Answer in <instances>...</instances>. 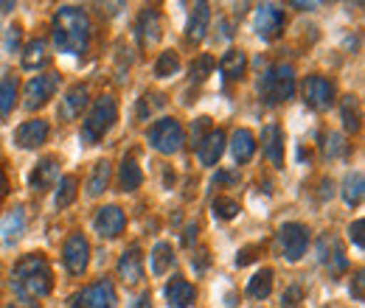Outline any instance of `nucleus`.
<instances>
[{
  "label": "nucleus",
  "instance_id": "412c9836",
  "mask_svg": "<svg viewBox=\"0 0 365 308\" xmlns=\"http://www.w3.org/2000/svg\"><path fill=\"white\" fill-rule=\"evenodd\" d=\"M262 149H264L267 160L273 163L275 169H284V132L275 124L264 127V132H262Z\"/></svg>",
  "mask_w": 365,
  "mask_h": 308
},
{
  "label": "nucleus",
  "instance_id": "49530a36",
  "mask_svg": "<svg viewBox=\"0 0 365 308\" xmlns=\"http://www.w3.org/2000/svg\"><path fill=\"white\" fill-rule=\"evenodd\" d=\"M191 241H197V224H191V227L185 230V235H182V244H185V247H191Z\"/></svg>",
  "mask_w": 365,
  "mask_h": 308
},
{
  "label": "nucleus",
  "instance_id": "79ce46f5",
  "mask_svg": "<svg viewBox=\"0 0 365 308\" xmlns=\"http://www.w3.org/2000/svg\"><path fill=\"white\" fill-rule=\"evenodd\" d=\"M208 264H211L208 250H197V253L191 255V266H194V272H197V275H202V272L208 269Z\"/></svg>",
  "mask_w": 365,
  "mask_h": 308
},
{
  "label": "nucleus",
  "instance_id": "7ed1b4c3",
  "mask_svg": "<svg viewBox=\"0 0 365 308\" xmlns=\"http://www.w3.org/2000/svg\"><path fill=\"white\" fill-rule=\"evenodd\" d=\"M115 121H118V101H115V95L96 98L88 118H85V124H82V134H79L82 143L85 146H96L104 134L115 127Z\"/></svg>",
  "mask_w": 365,
  "mask_h": 308
},
{
  "label": "nucleus",
  "instance_id": "c85d7f7f",
  "mask_svg": "<svg viewBox=\"0 0 365 308\" xmlns=\"http://www.w3.org/2000/svg\"><path fill=\"white\" fill-rule=\"evenodd\" d=\"M149 266H152V275H166L175 266V250H172V244L158 241L155 250H152V255H149Z\"/></svg>",
  "mask_w": 365,
  "mask_h": 308
},
{
  "label": "nucleus",
  "instance_id": "9b49d317",
  "mask_svg": "<svg viewBox=\"0 0 365 308\" xmlns=\"http://www.w3.org/2000/svg\"><path fill=\"white\" fill-rule=\"evenodd\" d=\"M284 26H287V14H284L281 6H275V3H262L259 6V11H256V34L262 40H267V43L275 40L284 31Z\"/></svg>",
  "mask_w": 365,
  "mask_h": 308
},
{
  "label": "nucleus",
  "instance_id": "e433bc0d",
  "mask_svg": "<svg viewBox=\"0 0 365 308\" xmlns=\"http://www.w3.org/2000/svg\"><path fill=\"white\" fill-rule=\"evenodd\" d=\"M214 68H217V59H214L211 53H200V56L194 59V65H191V82H197V85L205 82Z\"/></svg>",
  "mask_w": 365,
  "mask_h": 308
},
{
  "label": "nucleus",
  "instance_id": "cd10ccee",
  "mask_svg": "<svg viewBox=\"0 0 365 308\" xmlns=\"http://www.w3.org/2000/svg\"><path fill=\"white\" fill-rule=\"evenodd\" d=\"M363 193H365V176L363 171H351L343 182V202L349 208H360L363 205Z\"/></svg>",
  "mask_w": 365,
  "mask_h": 308
},
{
  "label": "nucleus",
  "instance_id": "6ab92c4d",
  "mask_svg": "<svg viewBox=\"0 0 365 308\" xmlns=\"http://www.w3.org/2000/svg\"><path fill=\"white\" fill-rule=\"evenodd\" d=\"M197 300V289L185 277H172L166 283V303L169 308H191Z\"/></svg>",
  "mask_w": 365,
  "mask_h": 308
},
{
  "label": "nucleus",
  "instance_id": "f704fd0d",
  "mask_svg": "<svg viewBox=\"0 0 365 308\" xmlns=\"http://www.w3.org/2000/svg\"><path fill=\"white\" fill-rule=\"evenodd\" d=\"M340 115H343V127H346L349 132H357V129H360V101H357L354 95L343 98Z\"/></svg>",
  "mask_w": 365,
  "mask_h": 308
},
{
  "label": "nucleus",
  "instance_id": "39448f33",
  "mask_svg": "<svg viewBox=\"0 0 365 308\" xmlns=\"http://www.w3.org/2000/svg\"><path fill=\"white\" fill-rule=\"evenodd\" d=\"M149 146L158 154H178L185 143V129L178 118H160L149 127Z\"/></svg>",
  "mask_w": 365,
  "mask_h": 308
},
{
  "label": "nucleus",
  "instance_id": "de8ad7c7",
  "mask_svg": "<svg viewBox=\"0 0 365 308\" xmlns=\"http://www.w3.org/2000/svg\"><path fill=\"white\" fill-rule=\"evenodd\" d=\"M133 308H152V297L149 294H140L135 303H133Z\"/></svg>",
  "mask_w": 365,
  "mask_h": 308
},
{
  "label": "nucleus",
  "instance_id": "b1692460",
  "mask_svg": "<svg viewBox=\"0 0 365 308\" xmlns=\"http://www.w3.org/2000/svg\"><path fill=\"white\" fill-rule=\"evenodd\" d=\"M230 152H233L236 163H250L256 154V134L250 129H236L230 137Z\"/></svg>",
  "mask_w": 365,
  "mask_h": 308
},
{
  "label": "nucleus",
  "instance_id": "5701e85b",
  "mask_svg": "<svg viewBox=\"0 0 365 308\" xmlns=\"http://www.w3.org/2000/svg\"><path fill=\"white\" fill-rule=\"evenodd\" d=\"M247 70V53L245 51H225L220 59V73L225 76V82H239Z\"/></svg>",
  "mask_w": 365,
  "mask_h": 308
},
{
  "label": "nucleus",
  "instance_id": "8fccbe9b",
  "mask_svg": "<svg viewBox=\"0 0 365 308\" xmlns=\"http://www.w3.org/2000/svg\"><path fill=\"white\" fill-rule=\"evenodd\" d=\"M6 188H9V185H6V176H3V171H0V199L6 196Z\"/></svg>",
  "mask_w": 365,
  "mask_h": 308
},
{
  "label": "nucleus",
  "instance_id": "3c124183",
  "mask_svg": "<svg viewBox=\"0 0 365 308\" xmlns=\"http://www.w3.org/2000/svg\"><path fill=\"white\" fill-rule=\"evenodd\" d=\"M295 9H318V3H292Z\"/></svg>",
  "mask_w": 365,
  "mask_h": 308
},
{
  "label": "nucleus",
  "instance_id": "72a5a7b5",
  "mask_svg": "<svg viewBox=\"0 0 365 308\" xmlns=\"http://www.w3.org/2000/svg\"><path fill=\"white\" fill-rule=\"evenodd\" d=\"M180 70V56L175 53V51H163L160 56H158V62H155V76L158 79H169V76H175Z\"/></svg>",
  "mask_w": 365,
  "mask_h": 308
},
{
  "label": "nucleus",
  "instance_id": "7c9ffc66",
  "mask_svg": "<svg viewBox=\"0 0 365 308\" xmlns=\"http://www.w3.org/2000/svg\"><path fill=\"white\" fill-rule=\"evenodd\" d=\"M76 196H79V179L73 174L62 176V179H59V188H56L53 205H56L59 211H65V208H71V205L76 202Z\"/></svg>",
  "mask_w": 365,
  "mask_h": 308
},
{
  "label": "nucleus",
  "instance_id": "aec40b11",
  "mask_svg": "<svg viewBox=\"0 0 365 308\" xmlns=\"http://www.w3.org/2000/svg\"><path fill=\"white\" fill-rule=\"evenodd\" d=\"M118 275H121V280H124L127 286H138V283L143 280V255H140L138 247H130V250L121 255V261H118Z\"/></svg>",
  "mask_w": 365,
  "mask_h": 308
},
{
  "label": "nucleus",
  "instance_id": "20e7f679",
  "mask_svg": "<svg viewBox=\"0 0 365 308\" xmlns=\"http://www.w3.org/2000/svg\"><path fill=\"white\" fill-rule=\"evenodd\" d=\"M259 95L264 104H284L295 95V68L287 65V62H278V65H270L262 79H259Z\"/></svg>",
  "mask_w": 365,
  "mask_h": 308
},
{
  "label": "nucleus",
  "instance_id": "c756f323",
  "mask_svg": "<svg viewBox=\"0 0 365 308\" xmlns=\"http://www.w3.org/2000/svg\"><path fill=\"white\" fill-rule=\"evenodd\" d=\"M270 292H273V269L256 272V275L250 277V283H247V297H253V300H267Z\"/></svg>",
  "mask_w": 365,
  "mask_h": 308
},
{
  "label": "nucleus",
  "instance_id": "ddd939ff",
  "mask_svg": "<svg viewBox=\"0 0 365 308\" xmlns=\"http://www.w3.org/2000/svg\"><path fill=\"white\" fill-rule=\"evenodd\" d=\"M93 227H96V233L101 238H118L124 233V227H127V213L118 205H104V208H98Z\"/></svg>",
  "mask_w": 365,
  "mask_h": 308
},
{
  "label": "nucleus",
  "instance_id": "9d476101",
  "mask_svg": "<svg viewBox=\"0 0 365 308\" xmlns=\"http://www.w3.org/2000/svg\"><path fill=\"white\" fill-rule=\"evenodd\" d=\"M318 261L326 269H329V275H343L346 269H349V258H346V250H343V244H340V238L337 235H320L318 238Z\"/></svg>",
  "mask_w": 365,
  "mask_h": 308
},
{
  "label": "nucleus",
  "instance_id": "09e8293b",
  "mask_svg": "<svg viewBox=\"0 0 365 308\" xmlns=\"http://www.w3.org/2000/svg\"><path fill=\"white\" fill-rule=\"evenodd\" d=\"M217 179H220V182H236L239 176L230 174V171H220V174H217ZM217 179H214V182H217Z\"/></svg>",
  "mask_w": 365,
  "mask_h": 308
},
{
  "label": "nucleus",
  "instance_id": "a878e982",
  "mask_svg": "<svg viewBox=\"0 0 365 308\" xmlns=\"http://www.w3.org/2000/svg\"><path fill=\"white\" fill-rule=\"evenodd\" d=\"M48 65V43L43 37L31 40V43L23 48V68L26 70H40Z\"/></svg>",
  "mask_w": 365,
  "mask_h": 308
},
{
  "label": "nucleus",
  "instance_id": "6e6552de",
  "mask_svg": "<svg viewBox=\"0 0 365 308\" xmlns=\"http://www.w3.org/2000/svg\"><path fill=\"white\" fill-rule=\"evenodd\" d=\"M59 90V73H43V76H34L29 85H26V92H23V107L26 110H40L46 107L48 101L56 95Z\"/></svg>",
  "mask_w": 365,
  "mask_h": 308
},
{
  "label": "nucleus",
  "instance_id": "4be33fe9",
  "mask_svg": "<svg viewBox=\"0 0 365 308\" xmlns=\"http://www.w3.org/2000/svg\"><path fill=\"white\" fill-rule=\"evenodd\" d=\"M208 26H211V6H208V3H194L191 17H188V26H185L188 40H191V43H200V40L205 37Z\"/></svg>",
  "mask_w": 365,
  "mask_h": 308
},
{
  "label": "nucleus",
  "instance_id": "f03ea898",
  "mask_svg": "<svg viewBox=\"0 0 365 308\" xmlns=\"http://www.w3.org/2000/svg\"><path fill=\"white\" fill-rule=\"evenodd\" d=\"M91 17L82 6H62L53 14V43L59 48V53H68V56L85 53L91 45Z\"/></svg>",
  "mask_w": 365,
  "mask_h": 308
},
{
  "label": "nucleus",
  "instance_id": "37998d69",
  "mask_svg": "<svg viewBox=\"0 0 365 308\" xmlns=\"http://www.w3.org/2000/svg\"><path fill=\"white\" fill-rule=\"evenodd\" d=\"M208 127H211V118H208V115L197 118V124L191 127V140H194V143H200V140L205 137V134H202V129H208Z\"/></svg>",
  "mask_w": 365,
  "mask_h": 308
},
{
  "label": "nucleus",
  "instance_id": "ea45409f",
  "mask_svg": "<svg viewBox=\"0 0 365 308\" xmlns=\"http://www.w3.org/2000/svg\"><path fill=\"white\" fill-rule=\"evenodd\" d=\"M351 297H354L357 303H363V300H365V275H363V269H357V272H354V277H351Z\"/></svg>",
  "mask_w": 365,
  "mask_h": 308
},
{
  "label": "nucleus",
  "instance_id": "c9c22d12",
  "mask_svg": "<svg viewBox=\"0 0 365 308\" xmlns=\"http://www.w3.org/2000/svg\"><path fill=\"white\" fill-rule=\"evenodd\" d=\"M211 213H214L220 221L236 219V216H239V202L230 199V196H217V199L211 202Z\"/></svg>",
  "mask_w": 365,
  "mask_h": 308
},
{
  "label": "nucleus",
  "instance_id": "f257e3e1",
  "mask_svg": "<svg viewBox=\"0 0 365 308\" xmlns=\"http://www.w3.org/2000/svg\"><path fill=\"white\" fill-rule=\"evenodd\" d=\"M11 289L20 303H37L51 294L53 289V272L43 253L23 255L11 269Z\"/></svg>",
  "mask_w": 365,
  "mask_h": 308
},
{
  "label": "nucleus",
  "instance_id": "58836bf2",
  "mask_svg": "<svg viewBox=\"0 0 365 308\" xmlns=\"http://www.w3.org/2000/svg\"><path fill=\"white\" fill-rule=\"evenodd\" d=\"M301 300H304V289H301V286H289V289L284 292L281 306H284V308H298V306H301Z\"/></svg>",
  "mask_w": 365,
  "mask_h": 308
},
{
  "label": "nucleus",
  "instance_id": "4c0bfd02",
  "mask_svg": "<svg viewBox=\"0 0 365 308\" xmlns=\"http://www.w3.org/2000/svg\"><path fill=\"white\" fill-rule=\"evenodd\" d=\"M346 152H349L346 137L337 132H329V137H326V154H329V157H343Z\"/></svg>",
  "mask_w": 365,
  "mask_h": 308
},
{
  "label": "nucleus",
  "instance_id": "423d86ee",
  "mask_svg": "<svg viewBox=\"0 0 365 308\" xmlns=\"http://www.w3.org/2000/svg\"><path fill=\"white\" fill-rule=\"evenodd\" d=\"M275 244H278L281 255H284L289 264H295V261H301V258L307 255V247H309V230H307L304 224H298V221H287V224L278 227V233H275Z\"/></svg>",
  "mask_w": 365,
  "mask_h": 308
},
{
  "label": "nucleus",
  "instance_id": "bb28decb",
  "mask_svg": "<svg viewBox=\"0 0 365 308\" xmlns=\"http://www.w3.org/2000/svg\"><path fill=\"white\" fill-rule=\"evenodd\" d=\"M140 182H143V171H140V166L135 163V157H124V163L118 169V185H121V191L133 193V191L140 188Z\"/></svg>",
  "mask_w": 365,
  "mask_h": 308
},
{
  "label": "nucleus",
  "instance_id": "a19ab883",
  "mask_svg": "<svg viewBox=\"0 0 365 308\" xmlns=\"http://www.w3.org/2000/svg\"><path fill=\"white\" fill-rule=\"evenodd\" d=\"M363 230H365V221H363V219L351 221V227H349V235H351V241H354V247H357L360 253H363V250H365Z\"/></svg>",
  "mask_w": 365,
  "mask_h": 308
},
{
  "label": "nucleus",
  "instance_id": "4468645a",
  "mask_svg": "<svg viewBox=\"0 0 365 308\" xmlns=\"http://www.w3.org/2000/svg\"><path fill=\"white\" fill-rule=\"evenodd\" d=\"M56 182H59V157L48 154V157H43V160L34 166V171L29 176V185H31V191L43 193L48 188H53Z\"/></svg>",
  "mask_w": 365,
  "mask_h": 308
},
{
  "label": "nucleus",
  "instance_id": "473e14b6",
  "mask_svg": "<svg viewBox=\"0 0 365 308\" xmlns=\"http://www.w3.org/2000/svg\"><path fill=\"white\" fill-rule=\"evenodd\" d=\"M14 101H17V82L14 76H3L0 79V115L3 118L14 110Z\"/></svg>",
  "mask_w": 365,
  "mask_h": 308
},
{
  "label": "nucleus",
  "instance_id": "1a4fd4ad",
  "mask_svg": "<svg viewBox=\"0 0 365 308\" xmlns=\"http://www.w3.org/2000/svg\"><path fill=\"white\" fill-rule=\"evenodd\" d=\"M334 82L331 79H326V76H309L307 82H304V101H307V107L309 110H315V112H323V110H329L331 104H334Z\"/></svg>",
  "mask_w": 365,
  "mask_h": 308
},
{
  "label": "nucleus",
  "instance_id": "f8f14e48",
  "mask_svg": "<svg viewBox=\"0 0 365 308\" xmlns=\"http://www.w3.org/2000/svg\"><path fill=\"white\" fill-rule=\"evenodd\" d=\"M62 258L71 275H85V269L91 264V241L82 235V233H73L68 241H65V250H62Z\"/></svg>",
  "mask_w": 365,
  "mask_h": 308
},
{
  "label": "nucleus",
  "instance_id": "2f4dec72",
  "mask_svg": "<svg viewBox=\"0 0 365 308\" xmlns=\"http://www.w3.org/2000/svg\"><path fill=\"white\" fill-rule=\"evenodd\" d=\"M110 176H113L110 163H107V160H98V163L93 166L91 182H88V196H101V193L107 191V185H110Z\"/></svg>",
  "mask_w": 365,
  "mask_h": 308
},
{
  "label": "nucleus",
  "instance_id": "0eeeda50",
  "mask_svg": "<svg viewBox=\"0 0 365 308\" xmlns=\"http://www.w3.org/2000/svg\"><path fill=\"white\" fill-rule=\"evenodd\" d=\"M115 286H113V280H98V283H91V286H85L82 292H76L73 297H71V306L73 308H113L115 306Z\"/></svg>",
  "mask_w": 365,
  "mask_h": 308
},
{
  "label": "nucleus",
  "instance_id": "dca6fc26",
  "mask_svg": "<svg viewBox=\"0 0 365 308\" xmlns=\"http://www.w3.org/2000/svg\"><path fill=\"white\" fill-rule=\"evenodd\" d=\"M222 152H225V132H222V129H211V132L197 143V157H200V163L208 166V169L220 163Z\"/></svg>",
  "mask_w": 365,
  "mask_h": 308
},
{
  "label": "nucleus",
  "instance_id": "a211bd4d",
  "mask_svg": "<svg viewBox=\"0 0 365 308\" xmlns=\"http://www.w3.org/2000/svg\"><path fill=\"white\" fill-rule=\"evenodd\" d=\"M88 107V85H73L65 92V98L59 101V118L62 121H73L82 115V110Z\"/></svg>",
  "mask_w": 365,
  "mask_h": 308
},
{
  "label": "nucleus",
  "instance_id": "393cba45",
  "mask_svg": "<svg viewBox=\"0 0 365 308\" xmlns=\"http://www.w3.org/2000/svg\"><path fill=\"white\" fill-rule=\"evenodd\" d=\"M23 233H26V211H23V208H14V211H9V213L3 216V221H0V235H3L6 244H11V241H17Z\"/></svg>",
  "mask_w": 365,
  "mask_h": 308
},
{
  "label": "nucleus",
  "instance_id": "f3484780",
  "mask_svg": "<svg viewBox=\"0 0 365 308\" xmlns=\"http://www.w3.org/2000/svg\"><path fill=\"white\" fill-rule=\"evenodd\" d=\"M138 37L143 45H155L163 34V26H160V11L155 6H146L140 14H138V26H135Z\"/></svg>",
  "mask_w": 365,
  "mask_h": 308
},
{
  "label": "nucleus",
  "instance_id": "2eb2a0df",
  "mask_svg": "<svg viewBox=\"0 0 365 308\" xmlns=\"http://www.w3.org/2000/svg\"><path fill=\"white\" fill-rule=\"evenodd\" d=\"M48 134H51L48 121L34 118V121H26V124H20V127H17V132H14V143H17L20 149H37V146H43V143H46Z\"/></svg>",
  "mask_w": 365,
  "mask_h": 308
},
{
  "label": "nucleus",
  "instance_id": "a18cd8bd",
  "mask_svg": "<svg viewBox=\"0 0 365 308\" xmlns=\"http://www.w3.org/2000/svg\"><path fill=\"white\" fill-rule=\"evenodd\" d=\"M259 250H262L259 244H253V247H245V250H242V253L236 255V266H247L250 261H253V258H256L253 253H259Z\"/></svg>",
  "mask_w": 365,
  "mask_h": 308
},
{
  "label": "nucleus",
  "instance_id": "c03bdc74",
  "mask_svg": "<svg viewBox=\"0 0 365 308\" xmlns=\"http://www.w3.org/2000/svg\"><path fill=\"white\" fill-rule=\"evenodd\" d=\"M20 37H23V28H20V26H9V31H6V45H9V51H17V48H20Z\"/></svg>",
  "mask_w": 365,
  "mask_h": 308
}]
</instances>
